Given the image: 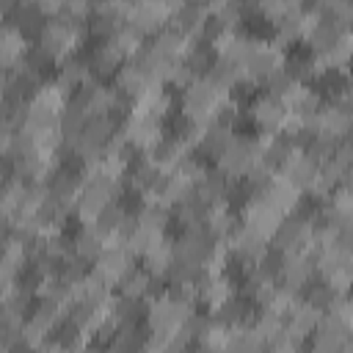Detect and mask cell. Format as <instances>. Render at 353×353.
<instances>
[{"instance_id": "obj_1", "label": "cell", "mask_w": 353, "mask_h": 353, "mask_svg": "<svg viewBox=\"0 0 353 353\" xmlns=\"http://www.w3.org/2000/svg\"><path fill=\"white\" fill-rule=\"evenodd\" d=\"M229 99V91L221 88L218 83H212L207 74H199L196 80H190L182 91V113L199 124H212L218 108Z\"/></svg>"}, {"instance_id": "obj_2", "label": "cell", "mask_w": 353, "mask_h": 353, "mask_svg": "<svg viewBox=\"0 0 353 353\" xmlns=\"http://www.w3.org/2000/svg\"><path fill=\"white\" fill-rule=\"evenodd\" d=\"M85 39V28L83 22H74V19H66V17H55L44 25L41 36H39V47L55 61H66L77 47L80 41Z\"/></svg>"}, {"instance_id": "obj_3", "label": "cell", "mask_w": 353, "mask_h": 353, "mask_svg": "<svg viewBox=\"0 0 353 353\" xmlns=\"http://www.w3.org/2000/svg\"><path fill=\"white\" fill-rule=\"evenodd\" d=\"M262 157V146L256 138H240L234 135L229 141V146L221 152L218 157V168L229 176V179H243L248 174V168Z\"/></svg>"}, {"instance_id": "obj_4", "label": "cell", "mask_w": 353, "mask_h": 353, "mask_svg": "<svg viewBox=\"0 0 353 353\" xmlns=\"http://www.w3.org/2000/svg\"><path fill=\"white\" fill-rule=\"evenodd\" d=\"M314 226L317 223H312V221H303L298 215H290L287 221H281V226L270 237V245L279 248V251L312 254V248H314Z\"/></svg>"}, {"instance_id": "obj_5", "label": "cell", "mask_w": 353, "mask_h": 353, "mask_svg": "<svg viewBox=\"0 0 353 353\" xmlns=\"http://www.w3.org/2000/svg\"><path fill=\"white\" fill-rule=\"evenodd\" d=\"M119 130L127 135V141L138 152H152L165 138L160 116H154V113H130L124 119V124H119Z\"/></svg>"}, {"instance_id": "obj_6", "label": "cell", "mask_w": 353, "mask_h": 353, "mask_svg": "<svg viewBox=\"0 0 353 353\" xmlns=\"http://www.w3.org/2000/svg\"><path fill=\"white\" fill-rule=\"evenodd\" d=\"M174 6L168 0H132L127 22L135 25L141 33H160L165 22L174 19Z\"/></svg>"}, {"instance_id": "obj_7", "label": "cell", "mask_w": 353, "mask_h": 353, "mask_svg": "<svg viewBox=\"0 0 353 353\" xmlns=\"http://www.w3.org/2000/svg\"><path fill=\"white\" fill-rule=\"evenodd\" d=\"M132 262H135L132 248H130L127 243H113V245H108V248L102 251V256L97 259L94 273H97L102 281H108L110 287H119V281L132 270Z\"/></svg>"}, {"instance_id": "obj_8", "label": "cell", "mask_w": 353, "mask_h": 353, "mask_svg": "<svg viewBox=\"0 0 353 353\" xmlns=\"http://www.w3.org/2000/svg\"><path fill=\"white\" fill-rule=\"evenodd\" d=\"M284 63L287 61H284V50L281 47H276L273 41H256L254 39L251 52H248L243 66H245V74H248L251 83H265V77L270 72H276L279 66H284Z\"/></svg>"}, {"instance_id": "obj_9", "label": "cell", "mask_w": 353, "mask_h": 353, "mask_svg": "<svg viewBox=\"0 0 353 353\" xmlns=\"http://www.w3.org/2000/svg\"><path fill=\"white\" fill-rule=\"evenodd\" d=\"M281 221H284V212H279L273 204H268L259 196H251L245 201V207H243V226L256 232V234H262V237H268V240L276 234Z\"/></svg>"}, {"instance_id": "obj_10", "label": "cell", "mask_w": 353, "mask_h": 353, "mask_svg": "<svg viewBox=\"0 0 353 353\" xmlns=\"http://www.w3.org/2000/svg\"><path fill=\"white\" fill-rule=\"evenodd\" d=\"M284 259H281V273H279V284L287 287V290H306L309 281H312V273L317 270L314 268V259L309 254H298V251H281Z\"/></svg>"}, {"instance_id": "obj_11", "label": "cell", "mask_w": 353, "mask_h": 353, "mask_svg": "<svg viewBox=\"0 0 353 353\" xmlns=\"http://www.w3.org/2000/svg\"><path fill=\"white\" fill-rule=\"evenodd\" d=\"M157 85H163V83H157L146 69H141L135 61H127L119 72H116V91H121L124 97H130L132 102L141 97V94H146L149 88H157Z\"/></svg>"}, {"instance_id": "obj_12", "label": "cell", "mask_w": 353, "mask_h": 353, "mask_svg": "<svg viewBox=\"0 0 353 353\" xmlns=\"http://www.w3.org/2000/svg\"><path fill=\"white\" fill-rule=\"evenodd\" d=\"M287 113H290L287 105H284L279 97H273V94L259 97V99L254 102V108H251L254 124H256L262 132H273V135H279V130H281Z\"/></svg>"}, {"instance_id": "obj_13", "label": "cell", "mask_w": 353, "mask_h": 353, "mask_svg": "<svg viewBox=\"0 0 353 353\" xmlns=\"http://www.w3.org/2000/svg\"><path fill=\"white\" fill-rule=\"evenodd\" d=\"M284 176H290L301 190H309V185L314 182V176H317V171H320V163L314 160V157H309V152L306 149H292L290 154H287V160L281 163V168H279Z\"/></svg>"}, {"instance_id": "obj_14", "label": "cell", "mask_w": 353, "mask_h": 353, "mask_svg": "<svg viewBox=\"0 0 353 353\" xmlns=\"http://www.w3.org/2000/svg\"><path fill=\"white\" fill-rule=\"evenodd\" d=\"M207 19H210V8H207V3H185V6L174 14L171 28H179V30H185L188 36H193L196 41H201Z\"/></svg>"}, {"instance_id": "obj_15", "label": "cell", "mask_w": 353, "mask_h": 353, "mask_svg": "<svg viewBox=\"0 0 353 353\" xmlns=\"http://www.w3.org/2000/svg\"><path fill=\"white\" fill-rule=\"evenodd\" d=\"M85 61H88V66H91L94 77L105 80V77H110V74H116V72L121 69L124 52H121L113 41H102V44H97V47L91 50V55H88Z\"/></svg>"}, {"instance_id": "obj_16", "label": "cell", "mask_w": 353, "mask_h": 353, "mask_svg": "<svg viewBox=\"0 0 353 353\" xmlns=\"http://www.w3.org/2000/svg\"><path fill=\"white\" fill-rule=\"evenodd\" d=\"M281 102L287 105L290 113H298V116H312L323 108V94L309 88V83H295L284 97Z\"/></svg>"}, {"instance_id": "obj_17", "label": "cell", "mask_w": 353, "mask_h": 353, "mask_svg": "<svg viewBox=\"0 0 353 353\" xmlns=\"http://www.w3.org/2000/svg\"><path fill=\"white\" fill-rule=\"evenodd\" d=\"M196 290H199V303H204L207 309H215V306H221L223 301H229L234 295V287L223 273L221 276L201 273V279L196 281Z\"/></svg>"}, {"instance_id": "obj_18", "label": "cell", "mask_w": 353, "mask_h": 353, "mask_svg": "<svg viewBox=\"0 0 353 353\" xmlns=\"http://www.w3.org/2000/svg\"><path fill=\"white\" fill-rule=\"evenodd\" d=\"M28 36L14 25L8 22L3 28V39H0V61H3V69H11L14 63H19L25 55H28Z\"/></svg>"}, {"instance_id": "obj_19", "label": "cell", "mask_w": 353, "mask_h": 353, "mask_svg": "<svg viewBox=\"0 0 353 353\" xmlns=\"http://www.w3.org/2000/svg\"><path fill=\"white\" fill-rule=\"evenodd\" d=\"M69 94H74L77 88H83L85 83H91L94 80V72H91V66H88V61H83V58H66V61H61L58 63V77H55Z\"/></svg>"}, {"instance_id": "obj_20", "label": "cell", "mask_w": 353, "mask_h": 353, "mask_svg": "<svg viewBox=\"0 0 353 353\" xmlns=\"http://www.w3.org/2000/svg\"><path fill=\"white\" fill-rule=\"evenodd\" d=\"M320 317H323V312H320L317 306H312L306 298H301V301L292 306V312L287 314V328H290L292 334H298L301 339H306V336L314 334Z\"/></svg>"}, {"instance_id": "obj_21", "label": "cell", "mask_w": 353, "mask_h": 353, "mask_svg": "<svg viewBox=\"0 0 353 353\" xmlns=\"http://www.w3.org/2000/svg\"><path fill=\"white\" fill-rule=\"evenodd\" d=\"M44 17H47V14H44L33 0H19V6L11 11V22H14L25 36H36V39L41 36V30H44V25H47Z\"/></svg>"}, {"instance_id": "obj_22", "label": "cell", "mask_w": 353, "mask_h": 353, "mask_svg": "<svg viewBox=\"0 0 353 353\" xmlns=\"http://www.w3.org/2000/svg\"><path fill=\"white\" fill-rule=\"evenodd\" d=\"M226 190H229V176L215 168V171H207L199 182H196V199H201L204 204H218V201H226Z\"/></svg>"}, {"instance_id": "obj_23", "label": "cell", "mask_w": 353, "mask_h": 353, "mask_svg": "<svg viewBox=\"0 0 353 353\" xmlns=\"http://www.w3.org/2000/svg\"><path fill=\"white\" fill-rule=\"evenodd\" d=\"M165 240V226H154V223H146V221H138L135 232L130 234L127 245L132 248L135 256H146L152 248H157L160 243Z\"/></svg>"}, {"instance_id": "obj_24", "label": "cell", "mask_w": 353, "mask_h": 353, "mask_svg": "<svg viewBox=\"0 0 353 353\" xmlns=\"http://www.w3.org/2000/svg\"><path fill=\"white\" fill-rule=\"evenodd\" d=\"M176 259V248H174V240H163L157 248H152L146 256H143V268L154 276V279H165L171 265Z\"/></svg>"}, {"instance_id": "obj_25", "label": "cell", "mask_w": 353, "mask_h": 353, "mask_svg": "<svg viewBox=\"0 0 353 353\" xmlns=\"http://www.w3.org/2000/svg\"><path fill=\"white\" fill-rule=\"evenodd\" d=\"M345 36V28L342 25H336L331 17H323L320 22H317V28L303 39L314 52H323V50H328L334 41H339Z\"/></svg>"}, {"instance_id": "obj_26", "label": "cell", "mask_w": 353, "mask_h": 353, "mask_svg": "<svg viewBox=\"0 0 353 353\" xmlns=\"http://www.w3.org/2000/svg\"><path fill=\"white\" fill-rule=\"evenodd\" d=\"M152 287H154V276H152L146 268H132V270L119 281V295H127V298H146V295H152Z\"/></svg>"}, {"instance_id": "obj_27", "label": "cell", "mask_w": 353, "mask_h": 353, "mask_svg": "<svg viewBox=\"0 0 353 353\" xmlns=\"http://www.w3.org/2000/svg\"><path fill=\"white\" fill-rule=\"evenodd\" d=\"M105 248H108V240H105L94 226H85V229L74 237V251H77L83 259H88V262H97Z\"/></svg>"}, {"instance_id": "obj_28", "label": "cell", "mask_w": 353, "mask_h": 353, "mask_svg": "<svg viewBox=\"0 0 353 353\" xmlns=\"http://www.w3.org/2000/svg\"><path fill=\"white\" fill-rule=\"evenodd\" d=\"M143 36H146V33H141L135 25L121 22V25H119V30H116V33H113L108 41H113V44H116V47L124 52V58H132V55H135V52L143 47Z\"/></svg>"}, {"instance_id": "obj_29", "label": "cell", "mask_w": 353, "mask_h": 353, "mask_svg": "<svg viewBox=\"0 0 353 353\" xmlns=\"http://www.w3.org/2000/svg\"><path fill=\"white\" fill-rule=\"evenodd\" d=\"M295 11H303V0H259V14L273 25Z\"/></svg>"}, {"instance_id": "obj_30", "label": "cell", "mask_w": 353, "mask_h": 353, "mask_svg": "<svg viewBox=\"0 0 353 353\" xmlns=\"http://www.w3.org/2000/svg\"><path fill=\"white\" fill-rule=\"evenodd\" d=\"M336 146H339V138H334V135H328V132H317V135L312 138V143L306 146V152H309V157H314V160L323 165L325 160L334 157Z\"/></svg>"}, {"instance_id": "obj_31", "label": "cell", "mask_w": 353, "mask_h": 353, "mask_svg": "<svg viewBox=\"0 0 353 353\" xmlns=\"http://www.w3.org/2000/svg\"><path fill=\"white\" fill-rule=\"evenodd\" d=\"M295 83H298V80L292 77V72L287 69V63L279 66L276 72H270V74L265 77V88H268V94H273V97H279V99H281Z\"/></svg>"}, {"instance_id": "obj_32", "label": "cell", "mask_w": 353, "mask_h": 353, "mask_svg": "<svg viewBox=\"0 0 353 353\" xmlns=\"http://www.w3.org/2000/svg\"><path fill=\"white\" fill-rule=\"evenodd\" d=\"M287 69L292 72V77L298 83H309L314 77H320V69H317V61L314 58H298V61H290Z\"/></svg>"}, {"instance_id": "obj_33", "label": "cell", "mask_w": 353, "mask_h": 353, "mask_svg": "<svg viewBox=\"0 0 353 353\" xmlns=\"http://www.w3.org/2000/svg\"><path fill=\"white\" fill-rule=\"evenodd\" d=\"M303 298H306V301H309L312 306H317L320 312H325V309H328V306L334 303V298H336V292H334V290H331V287H328L325 281H320V284H314V287H309Z\"/></svg>"}, {"instance_id": "obj_34", "label": "cell", "mask_w": 353, "mask_h": 353, "mask_svg": "<svg viewBox=\"0 0 353 353\" xmlns=\"http://www.w3.org/2000/svg\"><path fill=\"white\" fill-rule=\"evenodd\" d=\"M91 14H94V0H66L63 11L58 17H66V19H74V22H85Z\"/></svg>"}, {"instance_id": "obj_35", "label": "cell", "mask_w": 353, "mask_h": 353, "mask_svg": "<svg viewBox=\"0 0 353 353\" xmlns=\"http://www.w3.org/2000/svg\"><path fill=\"white\" fill-rule=\"evenodd\" d=\"M345 185H350L353 188V165L347 168V174H345Z\"/></svg>"}]
</instances>
